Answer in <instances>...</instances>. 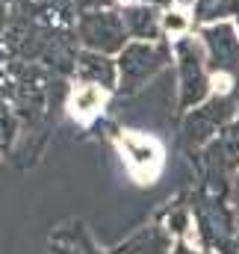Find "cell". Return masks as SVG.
I'll use <instances>...</instances> for the list:
<instances>
[{"label": "cell", "instance_id": "obj_1", "mask_svg": "<svg viewBox=\"0 0 239 254\" xmlns=\"http://www.w3.org/2000/svg\"><path fill=\"white\" fill-rule=\"evenodd\" d=\"M119 148L124 154V163H127L130 175L139 184H151L160 175V169H163V148L151 136H142L136 130H124L119 136Z\"/></svg>", "mask_w": 239, "mask_h": 254}, {"label": "cell", "instance_id": "obj_2", "mask_svg": "<svg viewBox=\"0 0 239 254\" xmlns=\"http://www.w3.org/2000/svg\"><path fill=\"white\" fill-rule=\"evenodd\" d=\"M104 104H107V89H104V86H98V83H80V86H74V92H71L68 110H71L74 119L89 122V119H95V116L104 110Z\"/></svg>", "mask_w": 239, "mask_h": 254}, {"label": "cell", "instance_id": "obj_3", "mask_svg": "<svg viewBox=\"0 0 239 254\" xmlns=\"http://www.w3.org/2000/svg\"><path fill=\"white\" fill-rule=\"evenodd\" d=\"M154 30H160V21L154 18V9H148L145 3L133 6L124 15V33H130L133 39H148Z\"/></svg>", "mask_w": 239, "mask_h": 254}, {"label": "cell", "instance_id": "obj_4", "mask_svg": "<svg viewBox=\"0 0 239 254\" xmlns=\"http://www.w3.org/2000/svg\"><path fill=\"white\" fill-rule=\"evenodd\" d=\"M160 30L166 36H172V39H180V36H186L192 30V18H189L186 9H166L160 15Z\"/></svg>", "mask_w": 239, "mask_h": 254}, {"label": "cell", "instance_id": "obj_5", "mask_svg": "<svg viewBox=\"0 0 239 254\" xmlns=\"http://www.w3.org/2000/svg\"><path fill=\"white\" fill-rule=\"evenodd\" d=\"M121 3H127V0H121Z\"/></svg>", "mask_w": 239, "mask_h": 254}]
</instances>
